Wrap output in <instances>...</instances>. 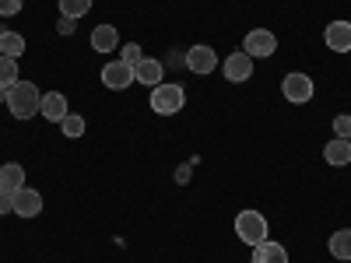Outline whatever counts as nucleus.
<instances>
[{
    "label": "nucleus",
    "mask_w": 351,
    "mask_h": 263,
    "mask_svg": "<svg viewBox=\"0 0 351 263\" xmlns=\"http://www.w3.org/2000/svg\"><path fill=\"white\" fill-rule=\"evenodd\" d=\"M43 105V95L32 81H18L14 88H8V109L14 120H32Z\"/></svg>",
    "instance_id": "f257e3e1"
},
{
    "label": "nucleus",
    "mask_w": 351,
    "mask_h": 263,
    "mask_svg": "<svg viewBox=\"0 0 351 263\" xmlns=\"http://www.w3.org/2000/svg\"><path fill=\"white\" fill-rule=\"evenodd\" d=\"M186 105V92L180 84H169V81H162L158 88H152V109L158 112V116H176Z\"/></svg>",
    "instance_id": "f03ea898"
},
{
    "label": "nucleus",
    "mask_w": 351,
    "mask_h": 263,
    "mask_svg": "<svg viewBox=\"0 0 351 263\" xmlns=\"http://www.w3.org/2000/svg\"><path fill=\"white\" fill-rule=\"evenodd\" d=\"M236 236L246 246H260L263 239H267V218H263L260 211H243L236 218Z\"/></svg>",
    "instance_id": "7ed1b4c3"
},
{
    "label": "nucleus",
    "mask_w": 351,
    "mask_h": 263,
    "mask_svg": "<svg viewBox=\"0 0 351 263\" xmlns=\"http://www.w3.org/2000/svg\"><path fill=\"white\" fill-rule=\"evenodd\" d=\"M281 95L288 99V102H295V105H306L313 95H316V88H313V77L309 74H285V81H281Z\"/></svg>",
    "instance_id": "20e7f679"
},
{
    "label": "nucleus",
    "mask_w": 351,
    "mask_h": 263,
    "mask_svg": "<svg viewBox=\"0 0 351 263\" xmlns=\"http://www.w3.org/2000/svg\"><path fill=\"white\" fill-rule=\"evenodd\" d=\"M274 49H278V36L274 32H267V28H253V32L243 39V53H250L253 60L260 56H274Z\"/></svg>",
    "instance_id": "39448f33"
},
{
    "label": "nucleus",
    "mask_w": 351,
    "mask_h": 263,
    "mask_svg": "<svg viewBox=\"0 0 351 263\" xmlns=\"http://www.w3.org/2000/svg\"><path fill=\"white\" fill-rule=\"evenodd\" d=\"M186 67H190L193 74H200V77L211 74V71L218 67V53H215L211 46H204V42H200V46H190V49H186Z\"/></svg>",
    "instance_id": "423d86ee"
},
{
    "label": "nucleus",
    "mask_w": 351,
    "mask_h": 263,
    "mask_svg": "<svg viewBox=\"0 0 351 263\" xmlns=\"http://www.w3.org/2000/svg\"><path fill=\"white\" fill-rule=\"evenodd\" d=\"M102 84L112 88V92H123V88L134 84V67H127L123 60H112L102 67Z\"/></svg>",
    "instance_id": "0eeeda50"
},
{
    "label": "nucleus",
    "mask_w": 351,
    "mask_h": 263,
    "mask_svg": "<svg viewBox=\"0 0 351 263\" xmlns=\"http://www.w3.org/2000/svg\"><path fill=\"white\" fill-rule=\"evenodd\" d=\"M225 77L232 81V84H243V81H250L253 77V56L250 53H243V49H236L225 60Z\"/></svg>",
    "instance_id": "6e6552de"
},
{
    "label": "nucleus",
    "mask_w": 351,
    "mask_h": 263,
    "mask_svg": "<svg viewBox=\"0 0 351 263\" xmlns=\"http://www.w3.org/2000/svg\"><path fill=\"white\" fill-rule=\"evenodd\" d=\"M162 74H165V64L162 60H152V56H144V60L134 67V81L144 84V88H158L162 84Z\"/></svg>",
    "instance_id": "1a4fd4ad"
},
{
    "label": "nucleus",
    "mask_w": 351,
    "mask_h": 263,
    "mask_svg": "<svg viewBox=\"0 0 351 263\" xmlns=\"http://www.w3.org/2000/svg\"><path fill=\"white\" fill-rule=\"evenodd\" d=\"M324 39L334 53H351V21H330Z\"/></svg>",
    "instance_id": "9d476101"
},
{
    "label": "nucleus",
    "mask_w": 351,
    "mask_h": 263,
    "mask_svg": "<svg viewBox=\"0 0 351 263\" xmlns=\"http://www.w3.org/2000/svg\"><path fill=\"white\" fill-rule=\"evenodd\" d=\"M39 211H43V197H39V190L21 186V190L14 193V214H18V218H36Z\"/></svg>",
    "instance_id": "9b49d317"
},
{
    "label": "nucleus",
    "mask_w": 351,
    "mask_h": 263,
    "mask_svg": "<svg viewBox=\"0 0 351 263\" xmlns=\"http://www.w3.org/2000/svg\"><path fill=\"white\" fill-rule=\"evenodd\" d=\"M39 112L46 116L49 123H60L64 116H67V99H64V92H46V95H43Z\"/></svg>",
    "instance_id": "f8f14e48"
},
{
    "label": "nucleus",
    "mask_w": 351,
    "mask_h": 263,
    "mask_svg": "<svg viewBox=\"0 0 351 263\" xmlns=\"http://www.w3.org/2000/svg\"><path fill=\"white\" fill-rule=\"evenodd\" d=\"M92 49H95V53H112V49H120V32H116L112 25L92 28Z\"/></svg>",
    "instance_id": "ddd939ff"
},
{
    "label": "nucleus",
    "mask_w": 351,
    "mask_h": 263,
    "mask_svg": "<svg viewBox=\"0 0 351 263\" xmlns=\"http://www.w3.org/2000/svg\"><path fill=\"white\" fill-rule=\"evenodd\" d=\"M253 263H288V249L281 242L263 239L260 246H253Z\"/></svg>",
    "instance_id": "4468645a"
},
{
    "label": "nucleus",
    "mask_w": 351,
    "mask_h": 263,
    "mask_svg": "<svg viewBox=\"0 0 351 263\" xmlns=\"http://www.w3.org/2000/svg\"><path fill=\"white\" fill-rule=\"evenodd\" d=\"M21 186H25V168L18 162H4V165H0V190L18 193Z\"/></svg>",
    "instance_id": "2eb2a0df"
},
{
    "label": "nucleus",
    "mask_w": 351,
    "mask_h": 263,
    "mask_svg": "<svg viewBox=\"0 0 351 263\" xmlns=\"http://www.w3.org/2000/svg\"><path fill=\"white\" fill-rule=\"evenodd\" d=\"M324 158L330 162V165H351V140H341V137H334L327 148H324Z\"/></svg>",
    "instance_id": "dca6fc26"
},
{
    "label": "nucleus",
    "mask_w": 351,
    "mask_h": 263,
    "mask_svg": "<svg viewBox=\"0 0 351 263\" xmlns=\"http://www.w3.org/2000/svg\"><path fill=\"white\" fill-rule=\"evenodd\" d=\"M330 256L334 260H351V228H341V231H334V236H330Z\"/></svg>",
    "instance_id": "f3484780"
},
{
    "label": "nucleus",
    "mask_w": 351,
    "mask_h": 263,
    "mask_svg": "<svg viewBox=\"0 0 351 263\" xmlns=\"http://www.w3.org/2000/svg\"><path fill=\"white\" fill-rule=\"evenodd\" d=\"M21 53H25V36L21 32H0V56L18 60Z\"/></svg>",
    "instance_id": "a211bd4d"
},
{
    "label": "nucleus",
    "mask_w": 351,
    "mask_h": 263,
    "mask_svg": "<svg viewBox=\"0 0 351 263\" xmlns=\"http://www.w3.org/2000/svg\"><path fill=\"white\" fill-rule=\"evenodd\" d=\"M18 81H21L18 60H11V56H0V88H14Z\"/></svg>",
    "instance_id": "6ab92c4d"
},
{
    "label": "nucleus",
    "mask_w": 351,
    "mask_h": 263,
    "mask_svg": "<svg viewBox=\"0 0 351 263\" xmlns=\"http://www.w3.org/2000/svg\"><path fill=\"white\" fill-rule=\"evenodd\" d=\"M88 11H92V0H60V14L64 18H84Z\"/></svg>",
    "instance_id": "aec40b11"
},
{
    "label": "nucleus",
    "mask_w": 351,
    "mask_h": 263,
    "mask_svg": "<svg viewBox=\"0 0 351 263\" xmlns=\"http://www.w3.org/2000/svg\"><path fill=\"white\" fill-rule=\"evenodd\" d=\"M60 130H64V137H81L84 134V116H77V112H67L64 120H60Z\"/></svg>",
    "instance_id": "412c9836"
},
{
    "label": "nucleus",
    "mask_w": 351,
    "mask_h": 263,
    "mask_svg": "<svg viewBox=\"0 0 351 263\" xmlns=\"http://www.w3.org/2000/svg\"><path fill=\"white\" fill-rule=\"evenodd\" d=\"M120 60H123L127 67H137V64L144 60V53H141V46H137V42H127V46L120 49Z\"/></svg>",
    "instance_id": "4be33fe9"
},
{
    "label": "nucleus",
    "mask_w": 351,
    "mask_h": 263,
    "mask_svg": "<svg viewBox=\"0 0 351 263\" xmlns=\"http://www.w3.org/2000/svg\"><path fill=\"white\" fill-rule=\"evenodd\" d=\"M334 134L341 140H351V116H337V120H334Z\"/></svg>",
    "instance_id": "5701e85b"
},
{
    "label": "nucleus",
    "mask_w": 351,
    "mask_h": 263,
    "mask_svg": "<svg viewBox=\"0 0 351 263\" xmlns=\"http://www.w3.org/2000/svg\"><path fill=\"white\" fill-rule=\"evenodd\" d=\"M21 4H25V0H0V18L18 14V11H21Z\"/></svg>",
    "instance_id": "b1692460"
},
{
    "label": "nucleus",
    "mask_w": 351,
    "mask_h": 263,
    "mask_svg": "<svg viewBox=\"0 0 351 263\" xmlns=\"http://www.w3.org/2000/svg\"><path fill=\"white\" fill-rule=\"evenodd\" d=\"M74 28H77V21L60 14V21H56V32H60V36H74Z\"/></svg>",
    "instance_id": "393cba45"
},
{
    "label": "nucleus",
    "mask_w": 351,
    "mask_h": 263,
    "mask_svg": "<svg viewBox=\"0 0 351 263\" xmlns=\"http://www.w3.org/2000/svg\"><path fill=\"white\" fill-rule=\"evenodd\" d=\"M8 211H14V193L0 190V214H8Z\"/></svg>",
    "instance_id": "a878e982"
},
{
    "label": "nucleus",
    "mask_w": 351,
    "mask_h": 263,
    "mask_svg": "<svg viewBox=\"0 0 351 263\" xmlns=\"http://www.w3.org/2000/svg\"><path fill=\"white\" fill-rule=\"evenodd\" d=\"M165 64H169V67H186V53H176V49H169Z\"/></svg>",
    "instance_id": "bb28decb"
},
{
    "label": "nucleus",
    "mask_w": 351,
    "mask_h": 263,
    "mask_svg": "<svg viewBox=\"0 0 351 263\" xmlns=\"http://www.w3.org/2000/svg\"><path fill=\"white\" fill-rule=\"evenodd\" d=\"M176 179H180V183H186V179H190V165H183L180 172H176Z\"/></svg>",
    "instance_id": "cd10ccee"
}]
</instances>
